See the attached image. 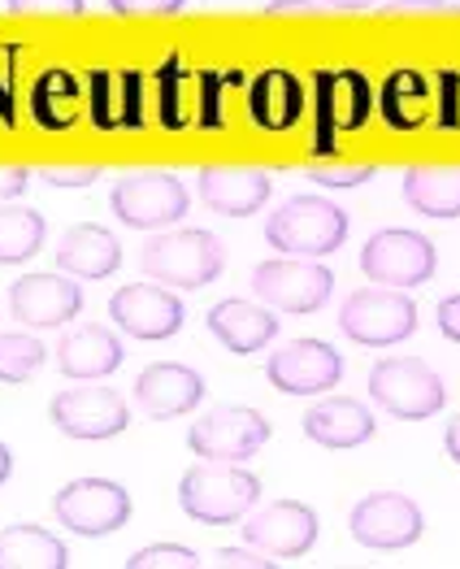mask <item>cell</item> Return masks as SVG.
I'll use <instances>...</instances> for the list:
<instances>
[{"label":"cell","mask_w":460,"mask_h":569,"mask_svg":"<svg viewBox=\"0 0 460 569\" xmlns=\"http://www.w3.org/2000/svg\"><path fill=\"white\" fill-rule=\"evenodd\" d=\"M179 505L191 522L234 526L261 505V482L239 461H200L179 482Z\"/></svg>","instance_id":"cell-1"},{"label":"cell","mask_w":460,"mask_h":569,"mask_svg":"<svg viewBox=\"0 0 460 569\" xmlns=\"http://www.w3.org/2000/svg\"><path fill=\"white\" fill-rule=\"evenodd\" d=\"M348 231H352L348 213L322 196H291L266 222V239L270 248H278V257H309V261L343 248Z\"/></svg>","instance_id":"cell-2"},{"label":"cell","mask_w":460,"mask_h":569,"mask_svg":"<svg viewBox=\"0 0 460 569\" xmlns=\"http://www.w3.org/2000/svg\"><path fill=\"white\" fill-rule=\"evenodd\" d=\"M227 266V252H222V239L213 231H166V236H152L139 252V270L152 279V283L166 287H183V291H196V287L213 283Z\"/></svg>","instance_id":"cell-3"},{"label":"cell","mask_w":460,"mask_h":569,"mask_svg":"<svg viewBox=\"0 0 460 569\" xmlns=\"http://www.w3.org/2000/svg\"><path fill=\"white\" fill-rule=\"evenodd\" d=\"M369 396H373V405L382 413H391L400 422H426L448 405L443 379L417 357H382V361H373Z\"/></svg>","instance_id":"cell-4"},{"label":"cell","mask_w":460,"mask_h":569,"mask_svg":"<svg viewBox=\"0 0 460 569\" xmlns=\"http://www.w3.org/2000/svg\"><path fill=\"white\" fill-rule=\"evenodd\" d=\"M109 204H113L122 227L161 231V227H174L179 218H187L191 196H187L183 179L170 174V170H131V174H122L113 183Z\"/></svg>","instance_id":"cell-5"},{"label":"cell","mask_w":460,"mask_h":569,"mask_svg":"<svg viewBox=\"0 0 460 569\" xmlns=\"http://www.w3.org/2000/svg\"><path fill=\"white\" fill-rule=\"evenodd\" d=\"M339 331L366 348H391L417 331V305L400 287H361L339 309Z\"/></svg>","instance_id":"cell-6"},{"label":"cell","mask_w":460,"mask_h":569,"mask_svg":"<svg viewBox=\"0 0 460 569\" xmlns=\"http://www.w3.org/2000/svg\"><path fill=\"white\" fill-rule=\"evenodd\" d=\"M252 291L274 313H313L334 291V274L309 257H274L252 270Z\"/></svg>","instance_id":"cell-7"},{"label":"cell","mask_w":460,"mask_h":569,"mask_svg":"<svg viewBox=\"0 0 460 569\" xmlns=\"http://www.w3.org/2000/svg\"><path fill=\"white\" fill-rule=\"evenodd\" d=\"M52 513L70 535L104 539L131 522V496L109 478H74L57 491Z\"/></svg>","instance_id":"cell-8"},{"label":"cell","mask_w":460,"mask_h":569,"mask_svg":"<svg viewBox=\"0 0 460 569\" xmlns=\"http://www.w3.org/2000/svg\"><path fill=\"white\" fill-rule=\"evenodd\" d=\"M361 270H366L369 283L378 287H421L430 283L434 274V243L426 236H417L409 227H387V231H373L361 248Z\"/></svg>","instance_id":"cell-9"},{"label":"cell","mask_w":460,"mask_h":569,"mask_svg":"<svg viewBox=\"0 0 460 569\" xmlns=\"http://www.w3.org/2000/svg\"><path fill=\"white\" fill-rule=\"evenodd\" d=\"M373 88L361 70H322L313 79V122H318V152H330L339 136L361 131L369 122Z\"/></svg>","instance_id":"cell-10"},{"label":"cell","mask_w":460,"mask_h":569,"mask_svg":"<svg viewBox=\"0 0 460 569\" xmlns=\"http://www.w3.org/2000/svg\"><path fill=\"white\" fill-rule=\"evenodd\" d=\"M270 439V422L266 413L257 409H243V405H222V409H209L196 427L187 430V443L200 461H248L266 448Z\"/></svg>","instance_id":"cell-11"},{"label":"cell","mask_w":460,"mask_h":569,"mask_svg":"<svg viewBox=\"0 0 460 569\" xmlns=\"http://www.w3.org/2000/svg\"><path fill=\"white\" fill-rule=\"evenodd\" d=\"M348 530L361 548L373 552H404L413 548L426 530V518L417 509V500L400 496V491H373L366 500L352 505L348 513Z\"/></svg>","instance_id":"cell-12"},{"label":"cell","mask_w":460,"mask_h":569,"mask_svg":"<svg viewBox=\"0 0 460 569\" xmlns=\"http://www.w3.org/2000/svg\"><path fill=\"white\" fill-rule=\"evenodd\" d=\"M48 418L61 435L96 443V439L122 435L127 422H131V409L113 387H66V391L52 396Z\"/></svg>","instance_id":"cell-13"},{"label":"cell","mask_w":460,"mask_h":569,"mask_svg":"<svg viewBox=\"0 0 460 569\" xmlns=\"http://www.w3.org/2000/svg\"><path fill=\"white\" fill-rule=\"evenodd\" d=\"M109 318L118 322V331L136 335L143 343H161L170 335L183 331V300L174 296V287L166 283H127L113 291L109 300Z\"/></svg>","instance_id":"cell-14"},{"label":"cell","mask_w":460,"mask_h":569,"mask_svg":"<svg viewBox=\"0 0 460 569\" xmlns=\"http://www.w3.org/2000/svg\"><path fill=\"white\" fill-rule=\"evenodd\" d=\"M266 375L287 396H326L343 379V357L322 339H291L287 348L270 352Z\"/></svg>","instance_id":"cell-15"},{"label":"cell","mask_w":460,"mask_h":569,"mask_svg":"<svg viewBox=\"0 0 460 569\" xmlns=\"http://www.w3.org/2000/svg\"><path fill=\"white\" fill-rule=\"evenodd\" d=\"M318 513L300 500H278L270 509H261L257 518L243 522V543H252L257 552L274 557V561H296L318 543Z\"/></svg>","instance_id":"cell-16"},{"label":"cell","mask_w":460,"mask_h":569,"mask_svg":"<svg viewBox=\"0 0 460 569\" xmlns=\"http://www.w3.org/2000/svg\"><path fill=\"white\" fill-rule=\"evenodd\" d=\"M83 309V287L70 274H22L9 287V313L31 327V331H52Z\"/></svg>","instance_id":"cell-17"},{"label":"cell","mask_w":460,"mask_h":569,"mask_svg":"<svg viewBox=\"0 0 460 569\" xmlns=\"http://www.w3.org/2000/svg\"><path fill=\"white\" fill-rule=\"evenodd\" d=\"M196 188L204 196V204L222 218H252L266 200H270V174L252 170V166H204L196 174Z\"/></svg>","instance_id":"cell-18"},{"label":"cell","mask_w":460,"mask_h":569,"mask_svg":"<svg viewBox=\"0 0 460 569\" xmlns=\"http://www.w3.org/2000/svg\"><path fill=\"white\" fill-rule=\"evenodd\" d=\"M136 400L148 418H183L191 413L200 400H204V379L191 370V366H179V361H157L148 370H139L136 379Z\"/></svg>","instance_id":"cell-19"},{"label":"cell","mask_w":460,"mask_h":569,"mask_svg":"<svg viewBox=\"0 0 460 569\" xmlns=\"http://www.w3.org/2000/svg\"><path fill=\"white\" fill-rule=\"evenodd\" d=\"M300 113H304V83L291 70L270 66V70H261L252 79V88H248V118L261 131H270V136L291 131L300 122Z\"/></svg>","instance_id":"cell-20"},{"label":"cell","mask_w":460,"mask_h":569,"mask_svg":"<svg viewBox=\"0 0 460 569\" xmlns=\"http://www.w3.org/2000/svg\"><path fill=\"white\" fill-rule=\"evenodd\" d=\"M122 266V243L113 231L96 227V222H79L61 236V248H57V270L70 274V279H109L113 270Z\"/></svg>","instance_id":"cell-21"},{"label":"cell","mask_w":460,"mask_h":569,"mask_svg":"<svg viewBox=\"0 0 460 569\" xmlns=\"http://www.w3.org/2000/svg\"><path fill=\"white\" fill-rule=\"evenodd\" d=\"M57 366L66 379H79V382H92L104 379L122 366V339L109 331V327H74V331L61 335L57 343Z\"/></svg>","instance_id":"cell-22"},{"label":"cell","mask_w":460,"mask_h":569,"mask_svg":"<svg viewBox=\"0 0 460 569\" xmlns=\"http://www.w3.org/2000/svg\"><path fill=\"white\" fill-rule=\"evenodd\" d=\"M204 327H209L213 339H222L234 357H252L278 335V318L270 309L252 305V300H218L209 309Z\"/></svg>","instance_id":"cell-23"},{"label":"cell","mask_w":460,"mask_h":569,"mask_svg":"<svg viewBox=\"0 0 460 569\" xmlns=\"http://www.w3.org/2000/svg\"><path fill=\"white\" fill-rule=\"evenodd\" d=\"M373 430H378L373 413L352 396H330L304 413V435L322 448H361L373 439Z\"/></svg>","instance_id":"cell-24"},{"label":"cell","mask_w":460,"mask_h":569,"mask_svg":"<svg viewBox=\"0 0 460 569\" xmlns=\"http://www.w3.org/2000/svg\"><path fill=\"white\" fill-rule=\"evenodd\" d=\"M92 92V122L100 131H118V127H143V74L139 70H92L88 79Z\"/></svg>","instance_id":"cell-25"},{"label":"cell","mask_w":460,"mask_h":569,"mask_svg":"<svg viewBox=\"0 0 460 569\" xmlns=\"http://www.w3.org/2000/svg\"><path fill=\"white\" fill-rule=\"evenodd\" d=\"M404 200L426 218H460V166H413L404 170Z\"/></svg>","instance_id":"cell-26"},{"label":"cell","mask_w":460,"mask_h":569,"mask_svg":"<svg viewBox=\"0 0 460 569\" xmlns=\"http://www.w3.org/2000/svg\"><path fill=\"white\" fill-rule=\"evenodd\" d=\"M70 552L44 526L18 522L0 530V569H66Z\"/></svg>","instance_id":"cell-27"},{"label":"cell","mask_w":460,"mask_h":569,"mask_svg":"<svg viewBox=\"0 0 460 569\" xmlns=\"http://www.w3.org/2000/svg\"><path fill=\"white\" fill-rule=\"evenodd\" d=\"M378 109H382V122L396 127V131H417L426 122V109H430V83L421 70H396L382 96H378Z\"/></svg>","instance_id":"cell-28"},{"label":"cell","mask_w":460,"mask_h":569,"mask_svg":"<svg viewBox=\"0 0 460 569\" xmlns=\"http://www.w3.org/2000/svg\"><path fill=\"white\" fill-rule=\"evenodd\" d=\"M31 118L44 131H70L79 118V79L70 70H44L31 88Z\"/></svg>","instance_id":"cell-29"},{"label":"cell","mask_w":460,"mask_h":569,"mask_svg":"<svg viewBox=\"0 0 460 569\" xmlns=\"http://www.w3.org/2000/svg\"><path fill=\"white\" fill-rule=\"evenodd\" d=\"M44 213L22 204H0V266L31 261L44 248Z\"/></svg>","instance_id":"cell-30"},{"label":"cell","mask_w":460,"mask_h":569,"mask_svg":"<svg viewBox=\"0 0 460 569\" xmlns=\"http://www.w3.org/2000/svg\"><path fill=\"white\" fill-rule=\"evenodd\" d=\"M48 348L27 331H4L0 335V382H27L40 375Z\"/></svg>","instance_id":"cell-31"},{"label":"cell","mask_w":460,"mask_h":569,"mask_svg":"<svg viewBox=\"0 0 460 569\" xmlns=\"http://www.w3.org/2000/svg\"><path fill=\"white\" fill-rule=\"evenodd\" d=\"M187 74L179 61H166V70L157 74V118L166 131H183L187 127V96H183Z\"/></svg>","instance_id":"cell-32"},{"label":"cell","mask_w":460,"mask_h":569,"mask_svg":"<svg viewBox=\"0 0 460 569\" xmlns=\"http://www.w3.org/2000/svg\"><path fill=\"white\" fill-rule=\"evenodd\" d=\"M127 566L131 569H191V566H200V557H196L191 548H179V543H152V548H139Z\"/></svg>","instance_id":"cell-33"},{"label":"cell","mask_w":460,"mask_h":569,"mask_svg":"<svg viewBox=\"0 0 460 569\" xmlns=\"http://www.w3.org/2000/svg\"><path fill=\"white\" fill-rule=\"evenodd\" d=\"M378 174V166L373 161H361V166H309V179L313 183H322V188H361Z\"/></svg>","instance_id":"cell-34"},{"label":"cell","mask_w":460,"mask_h":569,"mask_svg":"<svg viewBox=\"0 0 460 569\" xmlns=\"http://www.w3.org/2000/svg\"><path fill=\"white\" fill-rule=\"evenodd\" d=\"M104 170L100 166H44L36 179L48 188H92Z\"/></svg>","instance_id":"cell-35"},{"label":"cell","mask_w":460,"mask_h":569,"mask_svg":"<svg viewBox=\"0 0 460 569\" xmlns=\"http://www.w3.org/2000/svg\"><path fill=\"white\" fill-rule=\"evenodd\" d=\"M439 127L443 131H460V70H443L439 74Z\"/></svg>","instance_id":"cell-36"},{"label":"cell","mask_w":460,"mask_h":569,"mask_svg":"<svg viewBox=\"0 0 460 569\" xmlns=\"http://www.w3.org/2000/svg\"><path fill=\"white\" fill-rule=\"evenodd\" d=\"M200 127H222V74H213V70H204L200 74V118H196Z\"/></svg>","instance_id":"cell-37"},{"label":"cell","mask_w":460,"mask_h":569,"mask_svg":"<svg viewBox=\"0 0 460 569\" xmlns=\"http://www.w3.org/2000/svg\"><path fill=\"white\" fill-rule=\"evenodd\" d=\"M4 4L18 18H27V13H70V18H79L83 13V0H4Z\"/></svg>","instance_id":"cell-38"},{"label":"cell","mask_w":460,"mask_h":569,"mask_svg":"<svg viewBox=\"0 0 460 569\" xmlns=\"http://www.w3.org/2000/svg\"><path fill=\"white\" fill-rule=\"evenodd\" d=\"M413 13H460L452 0H391L382 4V18H413Z\"/></svg>","instance_id":"cell-39"},{"label":"cell","mask_w":460,"mask_h":569,"mask_svg":"<svg viewBox=\"0 0 460 569\" xmlns=\"http://www.w3.org/2000/svg\"><path fill=\"white\" fill-rule=\"evenodd\" d=\"M122 18H148V13H183V0H109Z\"/></svg>","instance_id":"cell-40"},{"label":"cell","mask_w":460,"mask_h":569,"mask_svg":"<svg viewBox=\"0 0 460 569\" xmlns=\"http://www.w3.org/2000/svg\"><path fill=\"white\" fill-rule=\"evenodd\" d=\"M213 566H222V569H234V566L261 569V566H274V557H266V552H257L252 543H243V548H222V552L213 557Z\"/></svg>","instance_id":"cell-41"},{"label":"cell","mask_w":460,"mask_h":569,"mask_svg":"<svg viewBox=\"0 0 460 569\" xmlns=\"http://www.w3.org/2000/svg\"><path fill=\"white\" fill-rule=\"evenodd\" d=\"M434 322H439L443 339L460 343V291H457V296H448V300H439V313H434Z\"/></svg>","instance_id":"cell-42"},{"label":"cell","mask_w":460,"mask_h":569,"mask_svg":"<svg viewBox=\"0 0 460 569\" xmlns=\"http://www.w3.org/2000/svg\"><path fill=\"white\" fill-rule=\"evenodd\" d=\"M27 183H31V170L27 166H0V204L13 200V196H22Z\"/></svg>","instance_id":"cell-43"},{"label":"cell","mask_w":460,"mask_h":569,"mask_svg":"<svg viewBox=\"0 0 460 569\" xmlns=\"http://www.w3.org/2000/svg\"><path fill=\"white\" fill-rule=\"evenodd\" d=\"M266 13L270 18H287V13H304L309 18V13H322V4H313V0H270Z\"/></svg>","instance_id":"cell-44"},{"label":"cell","mask_w":460,"mask_h":569,"mask_svg":"<svg viewBox=\"0 0 460 569\" xmlns=\"http://www.w3.org/2000/svg\"><path fill=\"white\" fill-rule=\"evenodd\" d=\"M443 448H448V457L460 466V418H452L448 430H443Z\"/></svg>","instance_id":"cell-45"},{"label":"cell","mask_w":460,"mask_h":569,"mask_svg":"<svg viewBox=\"0 0 460 569\" xmlns=\"http://www.w3.org/2000/svg\"><path fill=\"white\" fill-rule=\"evenodd\" d=\"M330 9H369V4H378V0H322Z\"/></svg>","instance_id":"cell-46"},{"label":"cell","mask_w":460,"mask_h":569,"mask_svg":"<svg viewBox=\"0 0 460 569\" xmlns=\"http://www.w3.org/2000/svg\"><path fill=\"white\" fill-rule=\"evenodd\" d=\"M9 475H13V452H9L4 443H0V482H4Z\"/></svg>","instance_id":"cell-47"}]
</instances>
